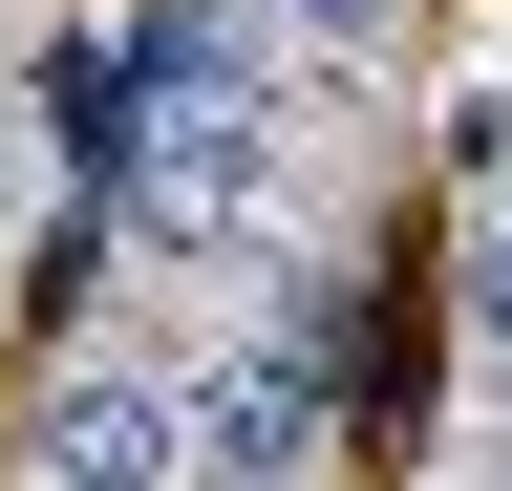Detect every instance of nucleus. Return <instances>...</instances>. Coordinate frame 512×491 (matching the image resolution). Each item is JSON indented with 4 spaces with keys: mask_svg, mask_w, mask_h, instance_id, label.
Returning <instances> with one entry per match:
<instances>
[{
    "mask_svg": "<svg viewBox=\"0 0 512 491\" xmlns=\"http://www.w3.org/2000/svg\"><path fill=\"white\" fill-rule=\"evenodd\" d=\"M256 22H278V65H299V86H363L384 43H406V0H256Z\"/></svg>",
    "mask_w": 512,
    "mask_h": 491,
    "instance_id": "7ed1b4c3",
    "label": "nucleus"
},
{
    "mask_svg": "<svg viewBox=\"0 0 512 491\" xmlns=\"http://www.w3.org/2000/svg\"><path fill=\"white\" fill-rule=\"evenodd\" d=\"M470 321H491V363H512V214L470 235Z\"/></svg>",
    "mask_w": 512,
    "mask_h": 491,
    "instance_id": "20e7f679",
    "label": "nucleus"
},
{
    "mask_svg": "<svg viewBox=\"0 0 512 491\" xmlns=\"http://www.w3.org/2000/svg\"><path fill=\"white\" fill-rule=\"evenodd\" d=\"M320 321H256L214 385H192V491H320Z\"/></svg>",
    "mask_w": 512,
    "mask_h": 491,
    "instance_id": "f257e3e1",
    "label": "nucleus"
},
{
    "mask_svg": "<svg viewBox=\"0 0 512 491\" xmlns=\"http://www.w3.org/2000/svg\"><path fill=\"white\" fill-rule=\"evenodd\" d=\"M22 193H43V129H22V86H0V235H22Z\"/></svg>",
    "mask_w": 512,
    "mask_h": 491,
    "instance_id": "39448f33",
    "label": "nucleus"
},
{
    "mask_svg": "<svg viewBox=\"0 0 512 491\" xmlns=\"http://www.w3.org/2000/svg\"><path fill=\"white\" fill-rule=\"evenodd\" d=\"M43 491H192V385H150V363H64L43 427H22Z\"/></svg>",
    "mask_w": 512,
    "mask_h": 491,
    "instance_id": "f03ea898",
    "label": "nucleus"
}]
</instances>
